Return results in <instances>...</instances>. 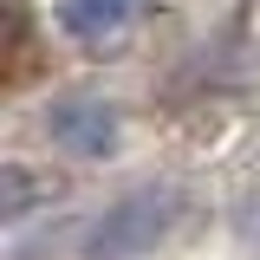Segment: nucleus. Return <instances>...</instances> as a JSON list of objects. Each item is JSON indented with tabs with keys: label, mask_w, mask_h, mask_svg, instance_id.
<instances>
[{
	"label": "nucleus",
	"mask_w": 260,
	"mask_h": 260,
	"mask_svg": "<svg viewBox=\"0 0 260 260\" xmlns=\"http://www.w3.org/2000/svg\"><path fill=\"white\" fill-rule=\"evenodd\" d=\"M182 215V195L169 182H150V189H130L117 208H104V221L85 234V260H143L162 234Z\"/></svg>",
	"instance_id": "nucleus-1"
},
{
	"label": "nucleus",
	"mask_w": 260,
	"mask_h": 260,
	"mask_svg": "<svg viewBox=\"0 0 260 260\" xmlns=\"http://www.w3.org/2000/svg\"><path fill=\"white\" fill-rule=\"evenodd\" d=\"M143 13V0H65L59 7V26L78 39V46H111L124 39V26Z\"/></svg>",
	"instance_id": "nucleus-3"
},
{
	"label": "nucleus",
	"mask_w": 260,
	"mask_h": 260,
	"mask_svg": "<svg viewBox=\"0 0 260 260\" xmlns=\"http://www.w3.org/2000/svg\"><path fill=\"white\" fill-rule=\"evenodd\" d=\"M46 130H52V143H59L65 156L98 162V156H111V150H117L124 117H117V104H111V98L78 91V98H59V104L46 111Z\"/></svg>",
	"instance_id": "nucleus-2"
}]
</instances>
